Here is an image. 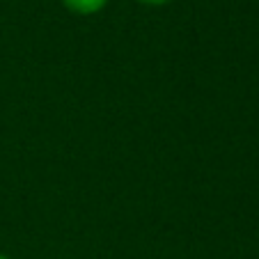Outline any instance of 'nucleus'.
<instances>
[{
  "label": "nucleus",
  "instance_id": "f257e3e1",
  "mask_svg": "<svg viewBox=\"0 0 259 259\" xmlns=\"http://www.w3.org/2000/svg\"><path fill=\"white\" fill-rule=\"evenodd\" d=\"M62 5L67 7L71 14L78 16H92L101 12L108 5V0H62Z\"/></svg>",
  "mask_w": 259,
  "mask_h": 259
},
{
  "label": "nucleus",
  "instance_id": "f03ea898",
  "mask_svg": "<svg viewBox=\"0 0 259 259\" xmlns=\"http://www.w3.org/2000/svg\"><path fill=\"white\" fill-rule=\"evenodd\" d=\"M138 3L149 5V7H158V5H167V3H172V0H138Z\"/></svg>",
  "mask_w": 259,
  "mask_h": 259
},
{
  "label": "nucleus",
  "instance_id": "7ed1b4c3",
  "mask_svg": "<svg viewBox=\"0 0 259 259\" xmlns=\"http://www.w3.org/2000/svg\"><path fill=\"white\" fill-rule=\"evenodd\" d=\"M0 259H10V257H7V254H3V252H0Z\"/></svg>",
  "mask_w": 259,
  "mask_h": 259
}]
</instances>
